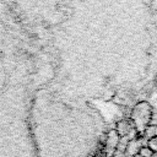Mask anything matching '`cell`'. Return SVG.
<instances>
[{
    "instance_id": "1",
    "label": "cell",
    "mask_w": 157,
    "mask_h": 157,
    "mask_svg": "<svg viewBox=\"0 0 157 157\" xmlns=\"http://www.w3.org/2000/svg\"><path fill=\"white\" fill-rule=\"evenodd\" d=\"M119 140H120V137L115 130H110L107 134L105 140H104V153H103L104 157H113L114 156L117 147H118V144H119Z\"/></svg>"
},
{
    "instance_id": "2",
    "label": "cell",
    "mask_w": 157,
    "mask_h": 157,
    "mask_svg": "<svg viewBox=\"0 0 157 157\" xmlns=\"http://www.w3.org/2000/svg\"><path fill=\"white\" fill-rule=\"evenodd\" d=\"M132 130V125L129 120H125V119H121L117 123V128H115V131L117 134L119 135V137H126L130 135Z\"/></svg>"
},
{
    "instance_id": "3",
    "label": "cell",
    "mask_w": 157,
    "mask_h": 157,
    "mask_svg": "<svg viewBox=\"0 0 157 157\" xmlns=\"http://www.w3.org/2000/svg\"><path fill=\"white\" fill-rule=\"evenodd\" d=\"M142 145H140V142H139V140L137 139H130L129 141H128V144H126V147H125V153H126V156H135V155H137L139 153V150H140V147H141Z\"/></svg>"
},
{
    "instance_id": "4",
    "label": "cell",
    "mask_w": 157,
    "mask_h": 157,
    "mask_svg": "<svg viewBox=\"0 0 157 157\" xmlns=\"http://www.w3.org/2000/svg\"><path fill=\"white\" fill-rule=\"evenodd\" d=\"M144 135H145L147 139H151V137H153V136H157V125H155V124L148 125V126L145 129Z\"/></svg>"
},
{
    "instance_id": "5",
    "label": "cell",
    "mask_w": 157,
    "mask_h": 157,
    "mask_svg": "<svg viewBox=\"0 0 157 157\" xmlns=\"http://www.w3.org/2000/svg\"><path fill=\"white\" fill-rule=\"evenodd\" d=\"M137 155H140V157H153L155 156V153L152 152V150H150L147 146H141Z\"/></svg>"
},
{
    "instance_id": "6",
    "label": "cell",
    "mask_w": 157,
    "mask_h": 157,
    "mask_svg": "<svg viewBox=\"0 0 157 157\" xmlns=\"http://www.w3.org/2000/svg\"><path fill=\"white\" fill-rule=\"evenodd\" d=\"M147 147L150 150H152L153 153H157V136L147 139Z\"/></svg>"
},
{
    "instance_id": "7",
    "label": "cell",
    "mask_w": 157,
    "mask_h": 157,
    "mask_svg": "<svg viewBox=\"0 0 157 157\" xmlns=\"http://www.w3.org/2000/svg\"><path fill=\"white\" fill-rule=\"evenodd\" d=\"M96 157H104V156H96Z\"/></svg>"
}]
</instances>
